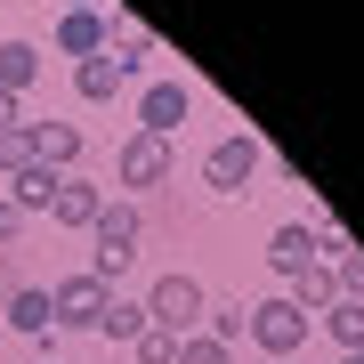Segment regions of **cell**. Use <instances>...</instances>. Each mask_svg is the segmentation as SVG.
<instances>
[{"label": "cell", "mask_w": 364, "mask_h": 364, "mask_svg": "<svg viewBox=\"0 0 364 364\" xmlns=\"http://www.w3.org/2000/svg\"><path fill=\"white\" fill-rule=\"evenodd\" d=\"M65 9H97V0H65Z\"/></svg>", "instance_id": "26"}, {"label": "cell", "mask_w": 364, "mask_h": 364, "mask_svg": "<svg viewBox=\"0 0 364 364\" xmlns=\"http://www.w3.org/2000/svg\"><path fill=\"white\" fill-rule=\"evenodd\" d=\"M105 299H114V291L81 267V275H65V284H49V324H57V332H97Z\"/></svg>", "instance_id": "6"}, {"label": "cell", "mask_w": 364, "mask_h": 364, "mask_svg": "<svg viewBox=\"0 0 364 364\" xmlns=\"http://www.w3.org/2000/svg\"><path fill=\"white\" fill-rule=\"evenodd\" d=\"M316 259H324V243H316V227H299V219H291V227H275V235H267V267L284 275V284H291V275H308Z\"/></svg>", "instance_id": "12"}, {"label": "cell", "mask_w": 364, "mask_h": 364, "mask_svg": "<svg viewBox=\"0 0 364 364\" xmlns=\"http://www.w3.org/2000/svg\"><path fill=\"white\" fill-rule=\"evenodd\" d=\"M186 114H195V90H186V81H146V90H138V130L178 138Z\"/></svg>", "instance_id": "8"}, {"label": "cell", "mask_w": 364, "mask_h": 364, "mask_svg": "<svg viewBox=\"0 0 364 364\" xmlns=\"http://www.w3.org/2000/svg\"><path fill=\"white\" fill-rule=\"evenodd\" d=\"M259 170H267V146L251 138V130H235V138H219V146L203 154V186L235 203V195H251V186H259Z\"/></svg>", "instance_id": "4"}, {"label": "cell", "mask_w": 364, "mask_h": 364, "mask_svg": "<svg viewBox=\"0 0 364 364\" xmlns=\"http://www.w3.org/2000/svg\"><path fill=\"white\" fill-rule=\"evenodd\" d=\"M33 122H16V130H0V178H16V170H33Z\"/></svg>", "instance_id": "20"}, {"label": "cell", "mask_w": 364, "mask_h": 364, "mask_svg": "<svg viewBox=\"0 0 364 364\" xmlns=\"http://www.w3.org/2000/svg\"><path fill=\"white\" fill-rule=\"evenodd\" d=\"M308 332H316V324L291 308V299H259V308H251V332H243V340H251V348H259L267 364H291L299 348H308Z\"/></svg>", "instance_id": "5"}, {"label": "cell", "mask_w": 364, "mask_h": 364, "mask_svg": "<svg viewBox=\"0 0 364 364\" xmlns=\"http://www.w3.org/2000/svg\"><path fill=\"white\" fill-rule=\"evenodd\" d=\"M33 154H41V170H65L81 162V122H33Z\"/></svg>", "instance_id": "13"}, {"label": "cell", "mask_w": 364, "mask_h": 364, "mask_svg": "<svg viewBox=\"0 0 364 364\" xmlns=\"http://www.w3.org/2000/svg\"><path fill=\"white\" fill-rule=\"evenodd\" d=\"M324 332L340 340V356L364 348V308H356V299H332V308H324Z\"/></svg>", "instance_id": "19"}, {"label": "cell", "mask_w": 364, "mask_h": 364, "mask_svg": "<svg viewBox=\"0 0 364 364\" xmlns=\"http://www.w3.org/2000/svg\"><path fill=\"white\" fill-rule=\"evenodd\" d=\"M49 195H57V170H41V162L9 178V203L25 210V219H49Z\"/></svg>", "instance_id": "16"}, {"label": "cell", "mask_w": 364, "mask_h": 364, "mask_svg": "<svg viewBox=\"0 0 364 364\" xmlns=\"http://www.w3.org/2000/svg\"><path fill=\"white\" fill-rule=\"evenodd\" d=\"M203 308H210V291H203L186 267H170V275H154V284H146V324L170 332V340L203 332Z\"/></svg>", "instance_id": "3"}, {"label": "cell", "mask_w": 364, "mask_h": 364, "mask_svg": "<svg viewBox=\"0 0 364 364\" xmlns=\"http://www.w3.org/2000/svg\"><path fill=\"white\" fill-rule=\"evenodd\" d=\"M25 122V97H0V130H16Z\"/></svg>", "instance_id": "24"}, {"label": "cell", "mask_w": 364, "mask_h": 364, "mask_svg": "<svg viewBox=\"0 0 364 364\" xmlns=\"http://www.w3.org/2000/svg\"><path fill=\"white\" fill-rule=\"evenodd\" d=\"M41 364H57V356H41Z\"/></svg>", "instance_id": "27"}, {"label": "cell", "mask_w": 364, "mask_h": 364, "mask_svg": "<svg viewBox=\"0 0 364 364\" xmlns=\"http://www.w3.org/2000/svg\"><path fill=\"white\" fill-rule=\"evenodd\" d=\"M284 299H291V308H299V316H308V324H316V316H324V308H332V299H340V275H332L324 259H316L308 275H291V291H284Z\"/></svg>", "instance_id": "14"}, {"label": "cell", "mask_w": 364, "mask_h": 364, "mask_svg": "<svg viewBox=\"0 0 364 364\" xmlns=\"http://www.w3.org/2000/svg\"><path fill=\"white\" fill-rule=\"evenodd\" d=\"M130 364H178V340H170V332H154V324H146V332L130 340Z\"/></svg>", "instance_id": "21"}, {"label": "cell", "mask_w": 364, "mask_h": 364, "mask_svg": "<svg viewBox=\"0 0 364 364\" xmlns=\"http://www.w3.org/2000/svg\"><path fill=\"white\" fill-rule=\"evenodd\" d=\"M146 25H122V49H97V57H81L73 65V90H81V105H105V97H122L130 81L146 73Z\"/></svg>", "instance_id": "2"}, {"label": "cell", "mask_w": 364, "mask_h": 364, "mask_svg": "<svg viewBox=\"0 0 364 364\" xmlns=\"http://www.w3.org/2000/svg\"><path fill=\"white\" fill-rule=\"evenodd\" d=\"M97 210H105V195L81 178V170H65V178H57V195H49V219H57V227H73V235H90V227H97Z\"/></svg>", "instance_id": "11"}, {"label": "cell", "mask_w": 364, "mask_h": 364, "mask_svg": "<svg viewBox=\"0 0 364 364\" xmlns=\"http://www.w3.org/2000/svg\"><path fill=\"white\" fill-rule=\"evenodd\" d=\"M0 324H9V332H25V340H41V348H57V324H49V291H41V284H16L9 299H0Z\"/></svg>", "instance_id": "9"}, {"label": "cell", "mask_w": 364, "mask_h": 364, "mask_svg": "<svg viewBox=\"0 0 364 364\" xmlns=\"http://www.w3.org/2000/svg\"><path fill=\"white\" fill-rule=\"evenodd\" d=\"M114 49V16L105 9H65L57 16V57H97Z\"/></svg>", "instance_id": "10"}, {"label": "cell", "mask_w": 364, "mask_h": 364, "mask_svg": "<svg viewBox=\"0 0 364 364\" xmlns=\"http://www.w3.org/2000/svg\"><path fill=\"white\" fill-rule=\"evenodd\" d=\"M203 332L219 340V348H235V340L251 332V308H243V299H210V308H203Z\"/></svg>", "instance_id": "18"}, {"label": "cell", "mask_w": 364, "mask_h": 364, "mask_svg": "<svg viewBox=\"0 0 364 364\" xmlns=\"http://www.w3.org/2000/svg\"><path fill=\"white\" fill-rule=\"evenodd\" d=\"M178 364H235V348H219L210 332H186L178 340Z\"/></svg>", "instance_id": "22"}, {"label": "cell", "mask_w": 364, "mask_h": 364, "mask_svg": "<svg viewBox=\"0 0 364 364\" xmlns=\"http://www.w3.org/2000/svg\"><path fill=\"white\" fill-rule=\"evenodd\" d=\"M170 170H178V146L154 138V130H130V138H122V154H114V178L130 186V195H138V186H162Z\"/></svg>", "instance_id": "7"}, {"label": "cell", "mask_w": 364, "mask_h": 364, "mask_svg": "<svg viewBox=\"0 0 364 364\" xmlns=\"http://www.w3.org/2000/svg\"><path fill=\"white\" fill-rule=\"evenodd\" d=\"M41 81V49L33 41H0V97H25Z\"/></svg>", "instance_id": "15"}, {"label": "cell", "mask_w": 364, "mask_h": 364, "mask_svg": "<svg viewBox=\"0 0 364 364\" xmlns=\"http://www.w3.org/2000/svg\"><path fill=\"white\" fill-rule=\"evenodd\" d=\"M97 332L114 340V348H130V340L146 332V299H130V291H114V299H105V316H97Z\"/></svg>", "instance_id": "17"}, {"label": "cell", "mask_w": 364, "mask_h": 364, "mask_svg": "<svg viewBox=\"0 0 364 364\" xmlns=\"http://www.w3.org/2000/svg\"><path fill=\"white\" fill-rule=\"evenodd\" d=\"M138 243H146V210H138L130 195H122V203H105V210H97V227H90V275H97L105 291L130 275Z\"/></svg>", "instance_id": "1"}, {"label": "cell", "mask_w": 364, "mask_h": 364, "mask_svg": "<svg viewBox=\"0 0 364 364\" xmlns=\"http://www.w3.org/2000/svg\"><path fill=\"white\" fill-rule=\"evenodd\" d=\"M332 275H340V299H356V308H364V251H348V259H332Z\"/></svg>", "instance_id": "23"}, {"label": "cell", "mask_w": 364, "mask_h": 364, "mask_svg": "<svg viewBox=\"0 0 364 364\" xmlns=\"http://www.w3.org/2000/svg\"><path fill=\"white\" fill-rule=\"evenodd\" d=\"M340 364H364V348H348V356H340Z\"/></svg>", "instance_id": "25"}]
</instances>
